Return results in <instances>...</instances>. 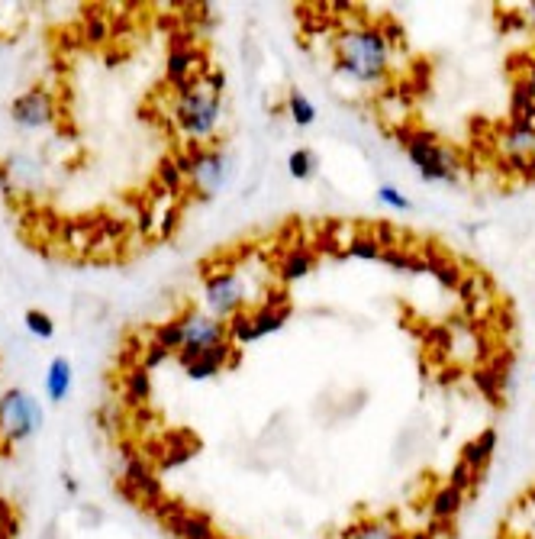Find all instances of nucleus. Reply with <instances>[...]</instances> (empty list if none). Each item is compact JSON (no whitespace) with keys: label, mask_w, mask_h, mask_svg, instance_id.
<instances>
[{"label":"nucleus","mask_w":535,"mask_h":539,"mask_svg":"<svg viewBox=\"0 0 535 539\" xmlns=\"http://www.w3.org/2000/svg\"><path fill=\"white\" fill-rule=\"evenodd\" d=\"M336 72L358 88H384L394 72V45L384 36L381 23H352L332 39Z\"/></svg>","instance_id":"obj_1"},{"label":"nucleus","mask_w":535,"mask_h":539,"mask_svg":"<svg viewBox=\"0 0 535 539\" xmlns=\"http://www.w3.org/2000/svg\"><path fill=\"white\" fill-rule=\"evenodd\" d=\"M223 113H226L223 94L206 88L204 78L197 82V88L177 94L171 104V120H175L177 133L184 136V142H194V146H213L220 133Z\"/></svg>","instance_id":"obj_2"},{"label":"nucleus","mask_w":535,"mask_h":539,"mask_svg":"<svg viewBox=\"0 0 535 539\" xmlns=\"http://www.w3.org/2000/svg\"><path fill=\"white\" fill-rule=\"evenodd\" d=\"M396 140L404 142L406 159L416 168V175L429 185H458L462 181V156L452 146L439 140L429 130H394Z\"/></svg>","instance_id":"obj_3"},{"label":"nucleus","mask_w":535,"mask_h":539,"mask_svg":"<svg viewBox=\"0 0 535 539\" xmlns=\"http://www.w3.org/2000/svg\"><path fill=\"white\" fill-rule=\"evenodd\" d=\"M171 159H175V165L181 168V175L187 178L191 194L200 200H213L229 185V178H233V159H229V152L220 146H194V142H184L181 152Z\"/></svg>","instance_id":"obj_4"},{"label":"nucleus","mask_w":535,"mask_h":539,"mask_svg":"<svg viewBox=\"0 0 535 539\" xmlns=\"http://www.w3.org/2000/svg\"><path fill=\"white\" fill-rule=\"evenodd\" d=\"M45 410L30 391L23 388H7L0 394V443L20 446L43 429Z\"/></svg>","instance_id":"obj_5"},{"label":"nucleus","mask_w":535,"mask_h":539,"mask_svg":"<svg viewBox=\"0 0 535 539\" xmlns=\"http://www.w3.org/2000/svg\"><path fill=\"white\" fill-rule=\"evenodd\" d=\"M249 278H245L239 268L226 265V268H216L204 278V303H206V313L216 320L226 323L229 317L235 313L249 311Z\"/></svg>","instance_id":"obj_6"},{"label":"nucleus","mask_w":535,"mask_h":539,"mask_svg":"<svg viewBox=\"0 0 535 539\" xmlns=\"http://www.w3.org/2000/svg\"><path fill=\"white\" fill-rule=\"evenodd\" d=\"M10 120L20 130H49L59 120V101L45 84H33L10 101Z\"/></svg>","instance_id":"obj_7"},{"label":"nucleus","mask_w":535,"mask_h":539,"mask_svg":"<svg viewBox=\"0 0 535 539\" xmlns=\"http://www.w3.org/2000/svg\"><path fill=\"white\" fill-rule=\"evenodd\" d=\"M181 330H184V349L177 352V359H191V355H200L206 349H216L220 342H226V323L216 317H210L206 311H184L181 317Z\"/></svg>","instance_id":"obj_8"},{"label":"nucleus","mask_w":535,"mask_h":539,"mask_svg":"<svg viewBox=\"0 0 535 539\" xmlns=\"http://www.w3.org/2000/svg\"><path fill=\"white\" fill-rule=\"evenodd\" d=\"M239 349L233 346V342H220L216 349H206V352L200 355H191V359H177L184 369V375L191 378V381H210V378L223 375L226 369H235L239 365Z\"/></svg>","instance_id":"obj_9"},{"label":"nucleus","mask_w":535,"mask_h":539,"mask_svg":"<svg viewBox=\"0 0 535 539\" xmlns=\"http://www.w3.org/2000/svg\"><path fill=\"white\" fill-rule=\"evenodd\" d=\"M497 149L503 152V159L513 168H520V175L526 171V165L535 162V126L526 123H506L497 136Z\"/></svg>","instance_id":"obj_10"},{"label":"nucleus","mask_w":535,"mask_h":539,"mask_svg":"<svg viewBox=\"0 0 535 539\" xmlns=\"http://www.w3.org/2000/svg\"><path fill=\"white\" fill-rule=\"evenodd\" d=\"M200 53L194 49V43H187V39H171L168 45V59H165V82L171 84V88H177V84H184L187 78H197V65H200Z\"/></svg>","instance_id":"obj_11"},{"label":"nucleus","mask_w":535,"mask_h":539,"mask_svg":"<svg viewBox=\"0 0 535 539\" xmlns=\"http://www.w3.org/2000/svg\"><path fill=\"white\" fill-rule=\"evenodd\" d=\"M497 443H500V436H497V429H493V427L481 429L474 439H468V443H464L462 462L477 475V478H481V475L487 472V466H491L493 452H497Z\"/></svg>","instance_id":"obj_12"},{"label":"nucleus","mask_w":535,"mask_h":539,"mask_svg":"<svg viewBox=\"0 0 535 539\" xmlns=\"http://www.w3.org/2000/svg\"><path fill=\"white\" fill-rule=\"evenodd\" d=\"M316 268V252L310 249V245H303V243H297V245H291V249L284 252L278 259V274H281V281L284 284H293V281H303L310 272Z\"/></svg>","instance_id":"obj_13"},{"label":"nucleus","mask_w":535,"mask_h":539,"mask_svg":"<svg viewBox=\"0 0 535 539\" xmlns=\"http://www.w3.org/2000/svg\"><path fill=\"white\" fill-rule=\"evenodd\" d=\"M423 259H425V274H433L442 288H448V291L462 288L464 272H462V265L452 259V255H445V252H439V249H425Z\"/></svg>","instance_id":"obj_14"},{"label":"nucleus","mask_w":535,"mask_h":539,"mask_svg":"<svg viewBox=\"0 0 535 539\" xmlns=\"http://www.w3.org/2000/svg\"><path fill=\"white\" fill-rule=\"evenodd\" d=\"M165 530L175 539H223L216 533V526H213V520L206 514H197V510H184L181 517L171 520Z\"/></svg>","instance_id":"obj_15"},{"label":"nucleus","mask_w":535,"mask_h":539,"mask_svg":"<svg viewBox=\"0 0 535 539\" xmlns=\"http://www.w3.org/2000/svg\"><path fill=\"white\" fill-rule=\"evenodd\" d=\"M72 384H74L72 362H68L65 355H55L49 362V369H45V398H49L52 404H62V400L72 394Z\"/></svg>","instance_id":"obj_16"},{"label":"nucleus","mask_w":535,"mask_h":539,"mask_svg":"<svg viewBox=\"0 0 535 539\" xmlns=\"http://www.w3.org/2000/svg\"><path fill=\"white\" fill-rule=\"evenodd\" d=\"M148 398H152V375H148V369H142L139 362L129 365L123 375V400L132 410H142L148 404Z\"/></svg>","instance_id":"obj_17"},{"label":"nucleus","mask_w":535,"mask_h":539,"mask_svg":"<svg viewBox=\"0 0 535 539\" xmlns=\"http://www.w3.org/2000/svg\"><path fill=\"white\" fill-rule=\"evenodd\" d=\"M464 497L468 495H462L458 487L442 485L439 491L429 497V517H433V524H452V520L458 517V510H462Z\"/></svg>","instance_id":"obj_18"},{"label":"nucleus","mask_w":535,"mask_h":539,"mask_svg":"<svg viewBox=\"0 0 535 539\" xmlns=\"http://www.w3.org/2000/svg\"><path fill=\"white\" fill-rule=\"evenodd\" d=\"M291 307H268V303L258 301V307H252V323H255L258 340L262 336H272V332H281L291 320Z\"/></svg>","instance_id":"obj_19"},{"label":"nucleus","mask_w":535,"mask_h":539,"mask_svg":"<svg viewBox=\"0 0 535 539\" xmlns=\"http://www.w3.org/2000/svg\"><path fill=\"white\" fill-rule=\"evenodd\" d=\"M4 171H7L10 178L20 175V178L14 181V188H26V191H33L36 185H43V168L36 165V159L7 156V159H4Z\"/></svg>","instance_id":"obj_20"},{"label":"nucleus","mask_w":535,"mask_h":539,"mask_svg":"<svg viewBox=\"0 0 535 539\" xmlns=\"http://www.w3.org/2000/svg\"><path fill=\"white\" fill-rule=\"evenodd\" d=\"M284 113L291 117L293 126H301V130H310L316 123V107L301 88H291L284 97Z\"/></svg>","instance_id":"obj_21"},{"label":"nucleus","mask_w":535,"mask_h":539,"mask_svg":"<svg viewBox=\"0 0 535 539\" xmlns=\"http://www.w3.org/2000/svg\"><path fill=\"white\" fill-rule=\"evenodd\" d=\"M345 255H349V259H361V262H381L384 245L371 236V229H358L352 236V243L345 245Z\"/></svg>","instance_id":"obj_22"},{"label":"nucleus","mask_w":535,"mask_h":539,"mask_svg":"<svg viewBox=\"0 0 535 539\" xmlns=\"http://www.w3.org/2000/svg\"><path fill=\"white\" fill-rule=\"evenodd\" d=\"M316 171H320V156H316L313 149H293L291 156H287V175L293 181H310Z\"/></svg>","instance_id":"obj_23"},{"label":"nucleus","mask_w":535,"mask_h":539,"mask_svg":"<svg viewBox=\"0 0 535 539\" xmlns=\"http://www.w3.org/2000/svg\"><path fill=\"white\" fill-rule=\"evenodd\" d=\"M226 340L233 342L235 349L249 346V342H258L255 323H252V311H243V313H235V317L226 320Z\"/></svg>","instance_id":"obj_24"},{"label":"nucleus","mask_w":535,"mask_h":539,"mask_svg":"<svg viewBox=\"0 0 535 539\" xmlns=\"http://www.w3.org/2000/svg\"><path fill=\"white\" fill-rule=\"evenodd\" d=\"M152 342L155 346H162L165 352H181L184 349V330H181V320L171 317L165 323H155L152 326Z\"/></svg>","instance_id":"obj_25"},{"label":"nucleus","mask_w":535,"mask_h":539,"mask_svg":"<svg viewBox=\"0 0 535 539\" xmlns=\"http://www.w3.org/2000/svg\"><path fill=\"white\" fill-rule=\"evenodd\" d=\"M471 378H474V384L481 388V394H484L487 400H493V404H500V400H503L506 384H503V378L497 375V369H493V365H477V369L471 371Z\"/></svg>","instance_id":"obj_26"},{"label":"nucleus","mask_w":535,"mask_h":539,"mask_svg":"<svg viewBox=\"0 0 535 539\" xmlns=\"http://www.w3.org/2000/svg\"><path fill=\"white\" fill-rule=\"evenodd\" d=\"M510 123L535 126V101L529 97V91L522 88V82H516L513 94H510Z\"/></svg>","instance_id":"obj_27"},{"label":"nucleus","mask_w":535,"mask_h":539,"mask_svg":"<svg viewBox=\"0 0 535 539\" xmlns=\"http://www.w3.org/2000/svg\"><path fill=\"white\" fill-rule=\"evenodd\" d=\"M396 533L400 530L390 520H361V524L349 526L342 533V539H394Z\"/></svg>","instance_id":"obj_28"},{"label":"nucleus","mask_w":535,"mask_h":539,"mask_svg":"<svg viewBox=\"0 0 535 539\" xmlns=\"http://www.w3.org/2000/svg\"><path fill=\"white\" fill-rule=\"evenodd\" d=\"M155 178H158V185H165V191H168V194H181L184 188H187V178L181 175V168H177L171 156H165L162 162H158Z\"/></svg>","instance_id":"obj_29"},{"label":"nucleus","mask_w":535,"mask_h":539,"mask_svg":"<svg viewBox=\"0 0 535 539\" xmlns=\"http://www.w3.org/2000/svg\"><path fill=\"white\" fill-rule=\"evenodd\" d=\"M23 323H26V330H30L36 340H52V336H55V320L45 311H39V307H30V311L23 313Z\"/></svg>","instance_id":"obj_30"},{"label":"nucleus","mask_w":535,"mask_h":539,"mask_svg":"<svg viewBox=\"0 0 535 539\" xmlns=\"http://www.w3.org/2000/svg\"><path fill=\"white\" fill-rule=\"evenodd\" d=\"M377 204H381V207H387V210H400V214L413 210V200L406 197V194L400 191L396 185H387V181H384V185H377Z\"/></svg>","instance_id":"obj_31"},{"label":"nucleus","mask_w":535,"mask_h":539,"mask_svg":"<svg viewBox=\"0 0 535 539\" xmlns=\"http://www.w3.org/2000/svg\"><path fill=\"white\" fill-rule=\"evenodd\" d=\"M110 36H113V26L107 23V16L91 14L88 23H84V43H88V45H103Z\"/></svg>","instance_id":"obj_32"},{"label":"nucleus","mask_w":535,"mask_h":539,"mask_svg":"<svg viewBox=\"0 0 535 539\" xmlns=\"http://www.w3.org/2000/svg\"><path fill=\"white\" fill-rule=\"evenodd\" d=\"M445 485L458 487V491H462V495H471V491H474V485H477V475L471 472L468 466H464L462 458H458V462H454V468H452V475H448V481H445Z\"/></svg>","instance_id":"obj_33"},{"label":"nucleus","mask_w":535,"mask_h":539,"mask_svg":"<svg viewBox=\"0 0 535 539\" xmlns=\"http://www.w3.org/2000/svg\"><path fill=\"white\" fill-rule=\"evenodd\" d=\"M177 223H181V210L165 207V214H158V226H155V233L165 236V239H171L177 233Z\"/></svg>","instance_id":"obj_34"},{"label":"nucleus","mask_w":535,"mask_h":539,"mask_svg":"<svg viewBox=\"0 0 535 539\" xmlns=\"http://www.w3.org/2000/svg\"><path fill=\"white\" fill-rule=\"evenodd\" d=\"M168 355H171V352H165V349H162V346H155V342H152V340H148V342H146V346H142V355H139V365H142V369H148V371H152V369H158V365H162V362H165V359H168Z\"/></svg>","instance_id":"obj_35"},{"label":"nucleus","mask_w":535,"mask_h":539,"mask_svg":"<svg viewBox=\"0 0 535 539\" xmlns=\"http://www.w3.org/2000/svg\"><path fill=\"white\" fill-rule=\"evenodd\" d=\"M371 236L384 245V249H394L396 245V229L390 223H371Z\"/></svg>","instance_id":"obj_36"},{"label":"nucleus","mask_w":535,"mask_h":539,"mask_svg":"<svg viewBox=\"0 0 535 539\" xmlns=\"http://www.w3.org/2000/svg\"><path fill=\"white\" fill-rule=\"evenodd\" d=\"M243 59L249 65V72H258V65H262V49H258V43L252 36H245L243 43Z\"/></svg>","instance_id":"obj_37"},{"label":"nucleus","mask_w":535,"mask_h":539,"mask_svg":"<svg viewBox=\"0 0 535 539\" xmlns=\"http://www.w3.org/2000/svg\"><path fill=\"white\" fill-rule=\"evenodd\" d=\"M262 303H268V307H291V301H287L284 284H278V288L268 291V294L262 297Z\"/></svg>","instance_id":"obj_38"},{"label":"nucleus","mask_w":535,"mask_h":539,"mask_svg":"<svg viewBox=\"0 0 535 539\" xmlns=\"http://www.w3.org/2000/svg\"><path fill=\"white\" fill-rule=\"evenodd\" d=\"M516 82H522V88H526L529 97L535 101V53H532V59H526V74H520Z\"/></svg>","instance_id":"obj_39"},{"label":"nucleus","mask_w":535,"mask_h":539,"mask_svg":"<svg viewBox=\"0 0 535 539\" xmlns=\"http://www.w3.org/2000/svg\"><path fill=\"white\" fill-rule=\"evenodd\" d=\"M62 481H65V487H68V495H78V481H74L72 478V475H68V472H62Z\"/></svg>","instance_id":"obj_40"},{"label":"nucleus","mask_w":535,"mask_h":539,"mask_svg":"<svg viewBox=\"0 0 535 539\" xmlns=\"http://www.w3.org/2000/svg\"><path fill=\"white\" fill-rule=\"evenodd\" d=\"M400 539H433L429 530H416V533H400Z\"/></svg>","instance_id":"obj_41"},{"label":"nucleus","mask_w":535,"mask_h":539,"mask_svg":"<svg viewBox=\"0 0 535 539\" xmlns=\"http://www.w3.org/2000/svg\"><path fill=\"white\" fill-rule=\"evenodd\" d=\"M522 16H526V20L535 26V0H529V4H526V10H522Z\"/></svg>","instance_id":"obj_42"},{"label":"nucleus","mask_w":535,"mask_h":539,"mask_svg":"<svg viewBox=\"0 0 535 539\" xmlns=\"http://www.w3.org/2000/svg\"><path fill=\"white\" fill-rule=\"evenodd\" d=\"M43 539H55V526H49V530L43 533Z\"/></svg>","instance_id":"obj_43"},{"label":"nucleus","mask_w":535,"mask_h":539,"mask_svg":"<svg viewBox=\"0 0 535 539\" xmlns=\"http://www.w3.org/2000/svg\"><path fill=\"white\" fill-rule=\"evenodd\" d=\"M529 507H535V487H529Z\"/></svg>","instance_id":"obj_44"}]
</instances>
